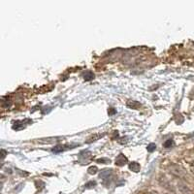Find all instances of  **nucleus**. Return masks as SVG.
<instances>
[{"label": "nucleus", "mask_w": 194, "mask_h": 194, "mask_svg": "<svg viewBox=\"0 0 194 194\" xmlns=\"http://www.w3.org/2000/svg\"><path fill=\"white\" fill-rule=\"evenodd\" d=\"M169 172L179 178H182L185 175V170H183L180 165H177V164H171L169 166Z\"/></svg>", "instance_id": "obj_1"}, {"label": "nucleus", "mask_w": 194, "mask_h": 194, "mask_svg": "<svg viewBox=\"0 0 194 194\" xmlns=\"http://www.w3.org/2000/svg\"><path fill=\"white\" fill-rule=\"evenodd\" d=\"M178 189L182 194H191V190L188 188V186L186 185L182 182H179L178 183Z\"/></svg>", "instance_id": "obj_2"}, {"label": "nucleus", "mask_w": 194, "mask_h": 194, "mask_svg": "<svg viewBox=\"0 0 194 194\" xmlns=\"http://www.w3.org/2000/svg\"><path fill=\"white\" fill-rule=\"evenodd\" d=\"M127 162V158L123 154H118L116 158V164L118 166H122Z\"/></svg>", "instance_id": "obj_3"}, {"label": "nucleus", "mask_w": 194, "mask_h": 194, "mask_svg": "<svg viewBox=\"0 0 194 194\" xmlns=\"http://www.w3.org/2000/svg\"><path fill=\"white\" fill-rule=\"evenodd\" d=\"M111 174H112V171L110 170V169H105V170H103L101 173H100V178L101 179H108V178L111 176Z\"/></svg>", "instance_id": "obj_4"}, {"label": "nucleus", "mask_w": 194, "mask_h": 194, "mask_svg": "<svg viewBox=\"0 0 194 194\" xmlns=\"http://www.w3.org/2000/svg\"><path fill=\"white\" fill-rule=\"evenodd\" d=\"M127 106L132 108V109H139L141 107V104L137 101H134V100H129L127 102Z\"/></svg>", "instance_id": "obj_5"}, {"label": "nucleus", "mask_w": 194, "mask_h": 194, "mask_svg": "<svg viewBox=\"0 0 194 194\" xmlns=\"http://www.w3.org/2000/svg\"><path fill=\"white\" fill-rule=\"evenodd\" d=\"M129 169L133 172H139L140 171V165L137 162H131L129 164Z\"/></svg>", "instance_id": "obj_6"}, {"label": "nucleus", "mask_w": 194, "mask_h": 194, "mask_svg": "<svg viewBox=\"0 0 194 194\" xmlns=\"http://www.w3.org/2000/svg\"><path fill=\"white\" fill-rule=\"evenodd\" d=\"M93 77H94L93 73L90 72V71H87V72L85 73V74H83V78H85L86 81H90V80H91V79H93Z\"/></svg>", "instance_id": "obj_7"}, {"label": "nucleus", "mask_w": 194, "mask_h": 194, "mask_svg": "<svg viewBox=\"0 0 194 194\" xmlns=\"http://www.w3.org/2000/svg\"><path fill=\"white\" fill-rule=\"evenodd\" d=\"M155 149H156V146H155V144H153V143L146 146V150H148L149 153H153V151L155 150Z\"/></svg>", "instance_id": "obj_8"}, {"label": "nucleus", "mask_w": 194, "mask_h": 194, "mask_svg": "<svg viewBox=\"0 0 194 194\" xmlns=\"http://www.w3.org/2000/svg\"><path fill=\"white\" fill-rule=\"evenodd\" d=\"M62 150H63V148H62V146H54V148H52V153H60V151H62Z\"/></svg>", "instance_id": "obj_9"}, {"label": "nucleus", "mask_w": 194, "mask_h": 194, "mask_svg": "<svg viewBox=\"0 0 194 194\" xmlns=\"http://www.w3.org/2000/svg\"><path fill=\"white\" fill-rule=\"evenodd\" d=\"M174 145V142H173V140L172 139H169V140H167L166 142L164 143V146L166 149H168V148H172V146Z\"/></svg>", "instance_id": "obj_10"}, {"label": "nucleus", "mask_w": 194, "mask_h": 194, "mask_svg": "<svg viewBox=\"0 0 194 194\" xmlns=\"http://www.w3.org/2000/svg\"><path fill=\"white\" fill-rule=\"evenodd\" d=\"M88 174H90V175H94L95 173L97 172V167L96 166H91L88 168Z\"/></svg>", "instance_id": "obj_11"}, {"label": "nucleus", "mask_w": 194, "mask_h": 194, "mask_svg": "<svg viewBox=\"0 0 194 194\" xmlns=\"http://www.w3.org/2000/svg\"><path fill=\"white\" fill-rule=\"evenodd\" d=\"M98 163H109L110 162V159H107V158H101V159H98Z\"/></svg>", "instance_id": "obj_12"}, {"label": "nucleus", "mask_w": 194, "mask_h": 194, "mask_svg": "<svg viewBox=\"0 0 194 194\" xmlns=\"http://www.w3.org/2000/svg\"><path fill=\"white\" fill-rule=\"evenodd\" d=\"M108 113H109L110 116H113L114 114H116V113H117V111H116V110H115V109H113V108H110V109H109V111H108Z\"/></svg>", "instance_id": "obj_13"}, {"label": "nucleus", "mask_w": 194, "mask_h": 194, "mask_svg": "<svg viewBox=\"0 0 194 194\" xmlns=\"http://www.w3.org/2000/svg\"><path fill=\"white\" fill-rule=\"evenodd\" d=\"M146 194H157V193L156 192H148Z\"/></svg>", "instance_id": "obj_14"}, {"label": "nucleus", "mask_w": 194, "mask_h": 194, "mask_svg": "<svg viewBox=\"0 0 194 194\" xmlns=\"http://www.w3.org/2000/svg\"><path fill=\"white\" fill-rule=\"evenodd\" d=\"M165 194H169V193H165Z\"/></svg>", "instance_id": "obj_15"}]
</instances>
